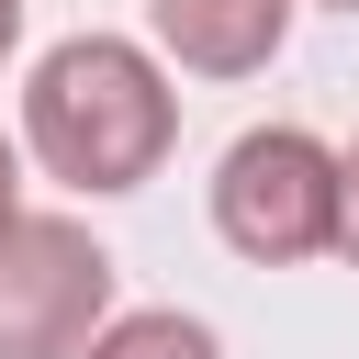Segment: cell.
<instances>
[{
  "mask_svg": "<svg viewBox=\"0 0 359 359\" xmlns=\"http://www.w3.org/2000/svg\"><path fill=\"white\" fill-rule=\"evenodd\" d=\"M168 135H180V90H168V67L135 34H67L22 79V146L67 191H135V180H157Z\"/></svg>",
  "mask_w": 359,
  "mask_h": 359,
  "instance_id": "6da1fadb",
  "label": "cell"
},
{
  "mask_svg": "<svg viewBox=\"0 0 359 359\" xmlns=\"http://www.w3.org/2000/svg\"><path fill=\"white\" fill-rule=\"evenodd\" d=\"M213 236L258 269H292V258H325L337 236V146L303 135V123H258L224 146L213 168Z\"/></svg>",
  "mask_w": 359,
  "mask_h": 359,
  "instance_id": "7a4b0ae2",
  "label": "cell"
},
{
  "mask_svg": "<svg viewBox=\"0 0 359 359\" xmlns=\"http://www.w3.org/2000/svg\"><path fill=\"white\" fill-rule=\"evenodd\" d=\"M101 314H112V247L79 213H11L0 224V359H79Z\"/></svg>",
  "mask_w": 359,
  "mask_h": 359,
  "instance_id": "3957f363",
  "label": "cell"
},
{
  "mask_svg": "<svg viewBox=\"0 0 359 359\" xmlns=\"http://www.w3.org/2000/svg\"><path fill=\"white\" fill-rule=\"evenodd\" d=\"M146 22H157V45H168L191 79H247V67L280 56L292 0H146Z\"/></svg>",
  "mask_w": 359,
  "mask_h": 359,
  "instance_id": "277c9868",
  "label": "cell"
},
{
  "mask_svg": "<svg viewBox=\"0 0 359 359\" xmlns=\"http://www.w3.org/2000/svg\"><path fill=\"white\" fill-rule=\"evenodd\" d=\"M79 359H224V337L180 303H146V314H101L79 337Z\"/></svg>",
  "mask_w": 359,
  "mask_h": 359,
  "instance_id": "5b68a950",
  "label": "cell"
},
{
  "mask_svg": "<svg viewBox=\"0 0 359 359\" xmlns=\"http://www.w3.org/2000/svg\"><path fill=\"white\" fill-rule=\"evenodd\" d=\"M325 247H337V258L359 269V135L337 146V236H325Z\"/></svg>",
  "mask_w": 359,
  "mask_h": 359,
  "instance_id": "8992f818",
  "label": "cell"
},
{
  "mask_svg": "<svg viewBox=\"0 0 359 359\" xmlns=\"http://www.w3.org/2000/svg\"><path fill=\"white\" fill-rule=\"evenodd\" d=\"M11 213H22V146L0 135V224H11Z\"/></svg>",
  "mask_w": 359,
  "mask_h": 359,
  "instance_id": "52a82bcc",
  "label": "cell"
},
{
  "mask_svg": "<svg viewBox=\"0 0 359 359\" xmlns=\"http://www.w3.org/2000/svg\"><path fill=\"white\" fill-rule=\"evenodd\" d=\"M11 45H22V0H0V56H11Z\"/></svg>",
  "mask_w": 359,
  "mask_h": 359,
  "instance_id": "ba28073f",
  "label": "cell"
},
{
  "mask_svg": "<svg viewBox=\"0 0 359 359\" xmlns=\"http://www.w3.org/2000/svg\"><path fill=\"white\" fill-rule=\"evenodd\" d=\"M325 11H359V0H325Z\"/></svg>",
  "mask_w": 359,
  "mask_h": 359,
  "instance_id": "9c48e42d",
  "label": "cell"
}]
</instances>
